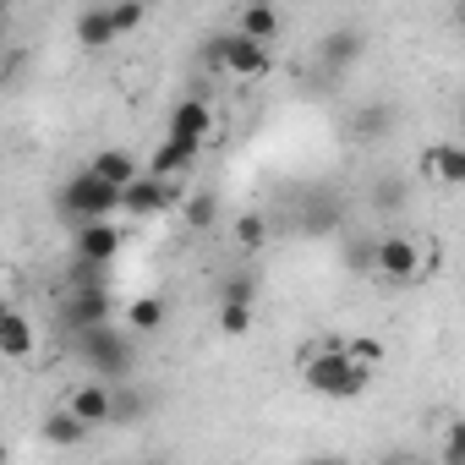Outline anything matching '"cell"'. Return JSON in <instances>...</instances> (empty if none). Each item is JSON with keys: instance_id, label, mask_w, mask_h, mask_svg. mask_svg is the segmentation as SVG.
I'll list each match as a JSON object with an SVG mask.
<instances>
[{"instance_id": "3", "label": "cell", "mask_w": 465, "mask_h": 465, "mask_svg": "<svg viewBox=\"0 0 465 465\" xmlns=\"http://www.w3.org/2000/svg\"><path fill=\"white\" fill-rule=\"evenodd\" d=\"M77 340V356L99 372V383L104 378H126L132 372V361H137V351H132V340L115 329V323H99V329H83V334H72Z\"/></svg>"}, {"instance_id": "17", "label": "cell", "mask_w": 465, "mask_h": 465, "mask_svg": "<svg viewBox=\"0 0 465 465\" xmlns=\"http://www.w3.org/2000/svg\"><path fill=\"white\" fill-rule=\"evenodd\" d=\"M197 159H203V153H186V148H175V143H159L143 175H153V181H170V175H181V170H192Z\"/></svg>"}, {"instance_id": "2", "label": "cell", "mask_w": 465, "mask_h": 465, "mask_svg": "<svg viewBox=\"0 0 465 465\" xmlns=\"http://www.w3.org/2000/svg\"><path fill=\"white\" fill-rule=\"evenodd\" d=\"M61 208L72 224H99V219H115L121 213V192L104 186L94 170H77L66 186H61Z\"/></svg>"}, {"instance_id": "24", "label": "cell", "mask_w": 465, "mask_h": 465, "mask_svg": "<svg viewBox=\"0 0 465 465\" xmlns=\"http://www.w3.org/2000/svg\"><path fill=\"white\" fill-rule=\"evenodd\" d=\"M213 208H219V203H213L208 192H203V197H192V224H208V219H213Z\"/></svg>"}, {"instance_id": "11", "label": "cell", "mask_w": 465, "mask_h": 465, "mask_svg": "<svg viewBox=\"0 0 465 465\" xmlns=\"http://www.w3.org/2000/svg\"><path fill=\"white\" fill-rule=\"evenodd\" d=\"M34 345H39V334H34V323H28V312H6V323H0V361H28L34 356Z\"/></svg>"}, {"instance_id": "25", "label": "cell", "mask_w": 465, "mask_h": 465, "mask_svg": "<svg viewBox=\"0 0 465 465\" xmlns=\"http://www.w3.org/2000/svg\"><path fill=\"white\" fill-rule=\"evenodd\" d=\"M6 312H12V302H6V296H0V323H6Z\"/></svg>"}, {"instance_id": "6", "label": "cell", "mask_w": 465, "mask_h": 465, "mask_svg": "<svg viewBox=\"0 0 465 465\" xmlns=\"http://www.w3.org/2000/svg\"><path fill=\"white\" fill-rule=\"evenodd\" d=\"M372 269L383 274V280H421V247L411 242V236H378L372 242Z\"/></svg>"}, {"instance_id": "20", "label": "cell", "mask_w": 465, "mask_h": 465, "mask_svg": "<svg viewBox=\"0 0 465 465\" xmlns=\"http://www.w3.org/2000/svg\"><path fill=\"white\" fill-rule=\"evenodd\" d=\"M236 242H242L247 252H258V247L269 242V224H263V213H247V219H236Z\"/></svg>"}, {"instance_id": "15", "label": "cell", "mask_w": 465, "mask_h": 465, "mask_svg": "<svg viewBox=\"0 0 465 465\" xmlns=\"http://www.w3.org/2000/svg\"><path fill=\"white\" fill-rule=\"evenodd\" d=\"M77 45H88V50L115 45V17H110V6H88V12H77Z\"/></svg>"}, {"instance_id": "26", "label": "cell", "mask_w": 465, "mask_h": 465, "mask_svg": "<svg viewBox=\"0 0 465 465\" xmlns=\"http://www.w3.org/2000/svg\"><path fill=\"white\" fill-rule=\"evenodd\" d=\"M6 460H12V449H6V443H0V465H6Z\"/></svg>"}, {"instance_id": "16", "label": "cell", "mask_w": 465, "mask_h": 465, "mask_svg": "<svg viewBox=\"0 0 465 465\" xmlns=\"http://www.w3.org/2000/svg\"><path fill=\"white\" fill-rule=\"evenodd\" d=\"M236 34L269 50V39L280 34V12H274V6H247V12H242V23H236Z\"/></svg>"}, {"instance_id": "4", "label": "cell", "mask_w": 465, "mask_h": 465, "mask_svg": "<svg viewBox=\"0 0 465 465\" xmlns=\"http://www.w3.org/2000/svg\"><path fill=\"white\" fill-rule=\"evenodd\" d=\"M213 137V110H208V99H181L175 110H170V132H164V143H175V148H186V153H203V143Z\"/></svg>"}, {"instance_id": "5", "label": "cell", "mask_w": 465, "mask_h": 465, "mask_svg": "<svg viewBox=\"0 0 465 465\" xmlns=\"http://www.w3.org/2000/svg\"><path fill=\"white\" fill-rule=\"evenodd\" d=\"M121 247H126V230H121L115 219L77 224V236H72V252H77V263H88V269H104V263H115V258H121Z\"/></svg>"}, {"instance_id": "23", "label": "cell", "mask_w": 465, "mask_h": 465, "mask_svg": "<svg viewBox=\"0 0 465 465\" xmlns=\"http://www.w3.org/2000/svg\"><path fill=\"white\" fill-rule=\"evenodd\" d=\"M110 17H115V39H121V34H132V28H143V23H148V12H143V6H110Z\"/></svg>"}, {"instance_id": "9", "label": "cell", "mask_w": 465, "mask_h": 465, "mask_svg": "<svg viewBox=\"0 0 465 465\" xmlns=\"http://www.w3.org/2000/svg\"><path fill=\"white\" fill-rule=\"evenodd\" d=\"M66 411L94 432V427H104V421L115 416V389H110V383H83V389H72Z\"/></svg>"}, {"instance_id": "22", "label": "cell", "mask_w": 465, "mask_h": 465, "mask_svg": "<svg viewBox=\"0 0 465 465\" xmlns=\"http://www.w3.org/2000/svg\"><path fill=\"white\" fill-rule=\"evenodd\" d=\"M443 465H465V427L460 421H449V432H443Z\"/></svg>"}, {"instance_id": "14", "label": "cell", "mask_w": 465, "mask_h": 465, "mask_svg": "<svg viewBox=\"0 0 465 465\" xmlns=\"http://www.w3.org/2000/svg\"><path fill=\"white\" fill-rule=\"evenodd\" d=\"M39 438H45V443H55V449H77V443H88V427L61 405V411H50V416H45Z\"/></svg>"}, {"instance_id": "27", "label": "cell", "mask_w": 465, "mask_h": 465, "mask_svg": "<svg viewBox=\"0 0 465 465\" xmlns=\"http://www.w3.org/2000/svg\"><path fill=\"white\" fill-rule=\"evenodd\" d=\"M0 17H6V6H0Z\"/></svg>"}, {"instance_id": "13", "label": "cell", "mask_w": 465, "mask_h": 465, "mask_svg": "<svg viewBox=\"0 0 465 465\" xmlns=\"http://www.w3.org/2000/svg\"><path fill=\"white\" fill-rule=\"evenodd\" d=\"M88 170H94L104 186H115V192H121V186H132V181L143 175V170H137V159H132L126 148H104V153H94V164H88Z\"/></svg>"}, {"instance_id": "12", "label": "cell", "mask_w": 465, "mask_h": 465, "mask_svg": "<svg viewBox=\"0 0 465 465\" xmlns=\"http://www.w3.org/2000/svg\"><path fill=\"white\" fill-rule=\"evenodd\" d=\"M421 175H432L438 186H460V181H465V148L432 143V148L421 153Z\"/></svg>"}, {"instance_id": "7", "label": "cell", "mask_w": 465, "mask_h": 465, "mask_svg": "<svg viewBox=\"0 0 465 465\" xmlns=\"http://www.w3.org/2000/svg\"><path fill=\"white\" fill-rule=\"evenodd\" d=\"M213 61H219L230 77H263V72H269V50L252 45V39H242V34H219V39H213Z\"/></svg>"}, {"instance_id": "10", "label": "cell", "mask_w": 465, "mask_h": 465, "mask_svg": "<svg viewBox=\"0 0 465 465\" xmlns=\"http://www.w3.org/2000/svg\"><path fill=\"white\" fill-rule=\"evenodd\" d=\"M164 203H170V186L153 181V175H137L132 186H121V213L126 219H153V213H164Z\"/></svg>"}, {"instance_id": "8", "label": "cell", "mask_w": 465, "mask_h": 465, "mask_svg": "<svg viewBox=\"0 0 465 465\" xmlns=\"http://www.w3.org/2000/svg\"><path fill=\"white\" fill-rule=\"evenodd\" d=\"M61 318H66V329H72V334L99 329V323H115V296H110L104 285H94V291H72V296H66V307H61Z\"/></svg>"}, {"instance_id": "18", "label": "cell", "mask_w": 465, "mask_h": 465, "mask_svg": "<svg viewBox=\"0 0 465 465\" xmlns=\"http://www.w3.org/2000/svg\"><path fill=\"white\" fill-rule=\"evenodd\" d=\"M164 318H170L164 296H137V302H126V323H132L137 334H153V329H164Z\"/></svg>"}, {"instance_id": "21", "label": "cell", "mask_w": 465, "mask_h": 465, "mask_svg": "<svg viewBox=\"0 0 465 465\" xmlns=\"http://www.w3.org/2000/svg\"><path fill=\"white\" fill-rule=\"evenodd\" d=\"M345 356H351L356 367H367V372H372V367L383 361V340H372V334H361V340H351V345H345Z\"/></svg>"}, {"instance_id": "19", "label": "cell", "mask_w": 465, "mask_h": 465, "mask_svg": "<svg viewBox=\"0 0 465 465\" xmlns=\"http://www.w3.org/2000/svg\"><path fill=\"white\" fill-rule=\"evenodd\" d=\"M252 329V307H236V302H219V334L230 340H242Z\"/></svg>"}, {"instance_id": "1", "label": "cell", "mask_w": 465, "mask_h": 465, "mask_svg": "<svg viewBox=\"0 0 465 465\" xmlns=\"http://www.w3.org/2000/svg\"><path fill=\"white\" fill-rule=\"evenodd\" d=\"M302 378H307V389L323 394V400H361L367 383H372V372L356 367V361L345 356L340 340H334V345H307V356H302Z\"/></svg>"}]
</instances>
